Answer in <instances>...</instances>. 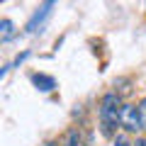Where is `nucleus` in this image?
<instances>
[{"label":"nucleus","mask_w":146,"mask_h":146,"mask_svg":"<svg viewBox=\"0 0 146 146\" xmlns=\"http://www.w3.org/2000/svg\"><path fill=\"white\" fill-rule=\"evenodd\" d=\"M119 124L127 131H136L141 129V117H139V105H124L119 115Z\"/></svg>","instance_id":"2"},{"label":"nucleus","mask_w":146,"mask_h":146,"mask_svg":"<svg viewBox=\"0 0 146 146\" xmlns=\"http://www.w3.org/2000/svg\"><path fill=\"white\" fill-rule=\"evenodd\" d=\"M122 100L117 93H107L102 98V102H100V117H102V124H105V131L107 134H112V129L110 127L119 124V115H122Z\"/></svg>","instance_id":"1"},{"label":"nucleus","mask_w":146,"mask_h":146,"mask_svg":"<svg viewBox=\"0 0 146 146\" xmlns=\"http://www.w3.org/2000/svg\"><path fill=\"white\" fill-rule=\"evenodd\" d=\"M51 7H54V3H44V5L39 7V12H34V17L27 22V32H34V29H36V25H39V22H42L44 17L49 15V12H51Z\"/></svg>","instance_id":"3"},{"label":"nucleus","mask_w":146,"mask_h":146,"mask_svg":"<svg viewBox=\"0 0 146 146\" xmlns=\"http://www.w3.org/2000/svg\"><path fill=\"white\" fill-rule=\"evenodd\" d=\"M12 34H15V25H12V20H7V17H5V20L0 22V39L7 42Z\"/></svg>","instance_id":"5"},{"label":"nucleus","mask_w":146,"mask_h":146,"mask_svg":"<svg viewBox=\"0 0 146 146\" xmlns=\"http://www.w3.org/2000/svg\"><path fill=\"white\" fill-rule=\"evenodd\" d=\"M66 146H73V144H66Z\"/></svg>","instance_id":"9"},{"label":"nucleus","mask_w":146,"mask_h":146,"mask_svg":"<svg viewBox=\"0 0 146 146\" xmlns=\"http://www.w3.org/2000/svg\"><path fill=\"white\" fill-rule=\"evenodd\" d=\"M134 146H146V139H136V141H134Z\"/></svg>","instance_id":"8"},{"label":"nucleus","mask_w":146,"mask_h":146,"mask_svg":"<svg viewBox=\"0 0 146 146\" xmlns=\"http://www.w3.org/2000/svg\"><path fill=\"white\" fill-rule=\"evenodd\" d=\"M32 80H34V85L39 90H44V93H49V90H54V78H49V76H42V73H36V76H32Z\"/></svg>","instance_id":"4"},{"label":"nucleus","mask_w":146,"mask_h":146,"mask_svg":"<svg viewBox=\"0 0 146 146\" xmlns=\"http://www.w3.org/2000/svg\"><path fill=\"white\" fill-rule=\"evenodd\" d=\"M139 117H141V129H146V98L139 102Z\"/></svg>","instance_id":"6"},{"label":"nucleus","mask_w":146,"mask_h":146,"mask_svg":"<svg viewBox=\"0 0 146 146\" xmlns=\"http://www.w3.org/2000/svg\"><path fill=\"white\" fill-rule=\"evenodd\" d=\"M115 146H134V144H131V141L129 139H127V136H115Z\"/></svg>","instance_id":"7"}]
</instances>
